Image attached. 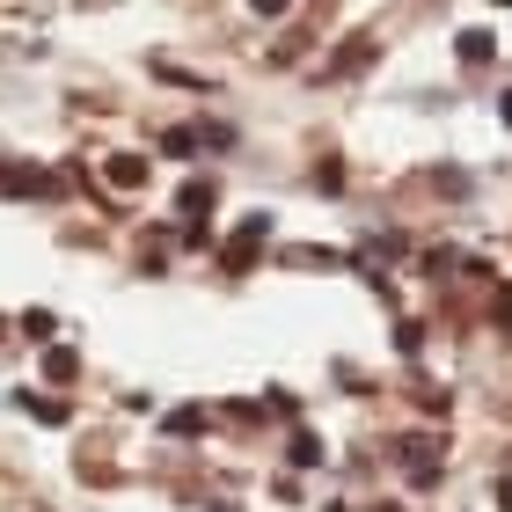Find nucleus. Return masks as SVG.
<instances>
[{"label": "nucleus", "instance_id": "obj_1", "mask_svg": "<svg viewBox=\"0 0 512 512\" xmlns=\"http://www.w3.org/2000/svg\"><path fill=\"white\" fill-rule=\"evenodd\" d=\"M52 191V176L30 169V161H0V198H44Z\"/></svg>", "mask_w": 512, "mask_h": 512}, {"label": "nucleus", "instance_id": "obj_2", "mask_svg": "<svg viewBox=\"0 0 512 512\" xmlns=\"http://www.w3.org/2000/svg\"><path fill=\"white\" fill-rule=\"evenodd\" d=\"M432 454H439V447H432L425 432L403 439V469H410V483H439V461H432Z\"/></svg>", "mask_w": 512, "mask_h": 512}, {"label": "nucleus", "instance_id": "obj_3", "mask_svg": "<svg viewBox=\"0 0 512 512\" xmlns=\"http://www.w3.org/2000/svg\"><path fill=\"white\" fill-rule=\"evenodd\" d=\"M15 403H22V417H37V425H66V417H74V403H59V395H15Z\"/></svg>", "mask_w": 512, "mask_h": 512}, {"label": "nucleus", "instance_id": "obj_4", "mask_svg": "<svg viewBox=\"0 0 512 512\" xmlns=\"http://www.w3.org/2000/svg\"><path fill=\"white\" fill-rule=\"evenodd\" d=\"M103 176L118 183V191H139V183H147V161H139V154H110V161H103Z\"/></svg>", "mask_w": 512, "mask_h": 512}, {"label": "nucleus", "instance_id": "obj_5", "mask_svg": "<svg viewBox=\"0 0 512 512\" xmlns=\"http://www.w3.org/2000/svg\"><path fill=\"white\" fill-rule=\"evenodd\" d=\"M213 198H220V191L198 176V183H183V191H176V213H183V220H198V213H213Z\"/></svg>", "mask_w": 512, "mask_h": 512}, {"label": "nucleus", "instance_id": "obj_6", "mask_svg": "<svg viewBox=\"0 0 512 512\" xmlns=\"http://www.w3.org/2000/svg\"><path fill=\"white\" fill-rule=\"evenodd\" d=\"M286 461H293V469H315V461H322V439H315L308 425H293V439H286Z\"/></svg>", "mask_w": 512, "mask_h": 512}, {"label": "nucleus", "instance_id": "obj_7", "mask_svg": "<svg viewBox=\"0 0 512 512\" xmlns=\"http://www.w3.org/2000/svg\"><path fill=\"white\" fill-rule=\"evenodd\" d=\"M81 374V352L74 344H52V352H44V381H74Z\"/></svg>", "mask_w": 512, "mask_h": 512}, {"label": "nucleus", "instance_id": "obj_8", "mask_svg": "<svg viewBox=\"0 0 512 512\" xmlns=\"http://www.w3.org/2000/svg\"><path fill=\"white\" fill-rule=\"evenodd\" d=\"M169 432H176V439H198V432H205V410H198V403H191V410H169Z\"/></svg>", "mask_w": 512, "mask_h": 512}, {"label": "nucleus", "instance_id": "obj_9", "mask_svg": "<svg viewBox=\"0 0 512 512\" xmlns=\"http://www.w3.org/2000/svg\"><path fill=\"white\" fill-rule=\"evenodd\" d=\"M461 59H469V66L491 59V30H461Z\"/></svg>", "mask_w": 512, "mask_h": 512}, {"label": "nucleus", "instance_id": "obj_10", "mask_svg": "<svg viewBox=\"0 0 512 512\" xmlns=\"http://www.w3.org/2000/svg\"><path fill=\"white\" fill-rule=\"evenodd\" d=\"M22 337H37V344H44V337H52V315L30 308V315H22Z\"/></svg>", "mask_w": 512, "mask_h": 512}, {"label": "nucleus", "instance_id": "obj_11", "mask_svg": "<svg viewBox=\"0 0 512 512\" xmlns=\"http://www.w3.org/2000/svg\"><path fill=\"white\" fill-rule=\"evenodd\" d=\"M498 330H505V344H512V286L498 293Z\"/></svg>", "mask_w": 512, "mask_h": 512}, {"label": "nucleus", "instance_id": "obj_12", "mask_svg": "<svg viewBox=\"0 0 512 512\" xmlns=\"http://www.w3.org/2000/svg\"><path fill=\"white\" fill-rule=\"evenodd\" d=\"M249 8H256V15H286V0H249Z\"/></svg>", "mask_w": 512, "mask_h": 512}, {"label": "nucleus", "instance_id": "obj_13", "mask_svg": "<svg viewBox=\"0 0 512 512\" xmlns=\"http://www.w3.org/2000/svg\"><path fill=\"white\" fill-rule=\"evenodd\" d=\"M498 512H512V476H505V483H498Z\"/></svg>", "mask_w": 512, "mask_h": 512}, {"label": "nucleus", "instance_id": "obj_14", "mask_svg": "<svg viewBox=\"0 0 512 512\" xmlns=\"http://www.w3.org/2000/svg\"><path fill=\"white\" fill-rule=\"evenodd\" d=\"M498 118H505V125H512V88H505V96H498Z\"/></svg>", "mask_w": 512, "mask_h": 512}, {"label": "nucleus", "instance_id": "obj_15", "mask_svg": "<svg viewBox=\"0 0 512 512\" xmlns=\"http://www.w3.org/2000/svg\"><path fill=\"white\" fill-rule=\"evenodd\" d=\"M374 512H395V505H374Z\"/></svg>", "mask_w": 512, "mask_h": 512}, {"label": "nucleus", "instance_id": "obj_16", "mask_svg": "<svg viewBox=\"0 0 512 512\" xmlns=\"http://www.w3.org/2000/svg\"><path fill=\"white\" fill-rule=\"evenodd\" d=\"M498 8H512V0H498Z\"/></svg>", "mask_w": 512, "mask_h": 512}]
</instances>
